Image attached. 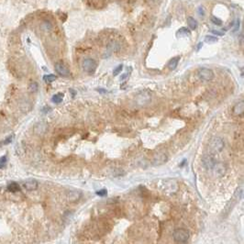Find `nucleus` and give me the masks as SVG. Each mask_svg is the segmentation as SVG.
Here are the masks:
<instances>
[{"label": "nucleus", "instance_id": "16", "mask_svg": "<svg viewBox=\"0 0 244 244\" xmlns=\"http://www.w3.org/2000/svg\"><path fill=\"white\" fill-rule=\"evenodd\" d=\"M179 60H180L179 56H176V57H174L173 59H171L170 62H169V64H168V67H169V69H170V70H175V69L177 67V65H178Z\"/></svg>", "mask_w": 244, "mask_h": 244}, {"label": "nucleus", "instance_id": "25", "mask_svg": "<svg viewBox=\"0 0 244 244\" xmlns=\"http://www.w3.org/2000/svg\"><path fill=\"white\" fill-rule=\"evenodd\" d=\"M179 35H190V31L186 28H181L178 31Z\"/></svg>", "mask_w": 244, "mask_h": 244}, {"label": "nucleus", "instance_id": "29", "mask_svg": "<svg viewBox=\"0 0 244 244\" xmlns=\"http://www.w3.org/2000/svg\"><path fill=\"white\" fill-rule=\"evenodd\" d=\"M50 23H48V22H45L43 25H42V29L43 30H45V31H50Z\"/></svg>", "mask_w": 244, "mask_h": 244}, {"label": "nucleus", "instance_id": "30", "mask_svg": "<svg viewBox=\"0 0 244 244\" xmlns=\"http://www.w3.org/2000/svg\"><path fill=\"white\" fill-rule=\"evenodd\" d=\"M212 33H214V34H216V35H218V36H222V35H224V32H221V31H211Z\"/></svg>", "mask_w": 244, "mask_h": 244}, {"label": "nucleus", "instance_id": "15", "mask_svg": "<svg viewBox=\"0 0 244 244\" xmlns=\"http://www.w3.org/2000/svg\"><path fill=\"white\" fill-rule=\"evenodd\" d=\"M90 6L94 7L95 8H102L105 6L104 0H87Z\"/></svg>", "mask_w": 244, "mask_h": 244}, {"label": "nucleus", "instance_id": "4", "mask_svg": "<svg viewBox=\"0 0 244 244\" xmlns=\"http://www.w3.org/2000/svg\"><path fill=\"white\" fill-rule=\"evenodd\" d=\"M242 188H240V189H238L236 192H235V194L234 195L232 196V198L229 200V202L228 203V205L226 206V208H225V210H224V217H227L228 215V213L232 210V208H234V206L236 205V203L240 200V198L242 197Z\"/></svg>", "mask_w": 244, "mask_h": 244}, {"label": "nucleus", "instance_id": "22", "mask_svg": "<svg viewBox=\"0 0 244 244\" xmlns=\"http://www.w3.org/2000/svg\"><path fill=\"white\" fill-rule=\"evenodd\" d=\"M205 41L208 42V43H215V42L218 41V39H217L216 37H214V36L208 35V36H207V37L205 38Z\"/></svg>", "mask_w": 244, "mask_h": 244}, {"label": "nucleus", "instance_id": "7", "mask_svg": "<svg viewBox=\"0 0 244 244\" xmlns=\"http://www.w3.org/2000/svg\"><path fill=\"white\" fill-rule=\"evenodd\" d=\"M216 163L217 161L212 154H206L202 157V164L207 170H212Z\"/></svg>", "mask_w": 244, "mask_h": 244}, {"label": "nucleus", "instance_id": "6", "mask_svg": "<svg viewBox=\"0 0 244 244\" xmlns=\"http://www.w3.org/2000/svg\"><path fill=\"white\" fill-rule=\"evenodd\" d=\"M199 78L203 81H210L214 77V73L213 71L208 69V68H201L199 69L198 73H197Z\"/></svg>", "mask_w": 244, "mask_h": 244}, {"label": "nucleus", "instance_id": "5", "mask_svg": "<svg viewBox=\"0 0 244 244\" xmlns=\"http://www.w3.org/2000/svg\"><path fill=\"white\" fill-rule=\"evenodd\" d=\"M82 66H83V69L85 72H87L89 74H93L96 71L97 67H98V64H97V62L94 59L86 58V59L84 60Z\"/></svg>", "mask_w": 244, "mask_h": 244}, {"label": "nucleus", "instance_id": "28", "mask_svg": "<svg viewBox=\"0 0 244 244\" xmlns=\"http://www.w3.org/2000/svg\"><path fill=\"white\" fill-rule=\"evenodd\" d=\"M7 163V157L6 156H3L2 158H0V168H2L5 164Z\"/></svg>", "mask_w": 244, "mask_h": 244}, {"label": "nucleus", "instance_id": "23", "mask_svg": "<svg viewBox=\"0 0 244 244\" xmlns=\"http://www.w3.org/2000/svg\"><path fill=\"white\" fill-rule=\"evenodd\" d=\"M122 69H123V65H118V66H117V67L114 69V71H113V75H114V76L118 75V74H120V72L122 71Z\"/></svg>", "mask_w": 244, "mask_h": 244}, {"label": "nucleus", "instance_id": "11", "mask_svg": "<svg viewBox=\"0 0 244 244\" xmlns=\"http://www.w3.org/2000/svg\"><path fill=\"white\" fill-rule=\"evenodd\" d=\"M212 170H214L215 175L217 176H222V175H225V173L227 171V167H226V165L224 163H216Z\"/></svg>", "mask_w": 244, "mask_h": 244}, {"label": "nucleus", "instance_id": "20", "mask_svg": "<svg viewBox=\"0 0 244 244\" xmlns=\"http://www.w3.org/2000/svg\"><path fill=\"white\" fill-rule=\"evenodd\" d=\"M43 80L46 83H49L50 84V83H52V82L56 80V76L53 75V74H47V75H44Z\"/></svg>", "mask_w": 244, "mask_h": 244}, {"label": "nucleus", "instance_id": "19", "mask_svg": "<svg viewBox=\"0 0 244 244\" xmlns=\"http://www.w3.org/2000/svg\"><path fill=\"white\" fill-rule=\"evenodd\" d=\"M63 98H64V94H56L52 97V102L55 104H60L63 101Z\"/></svg>", "mask_w": 244, "mask_h": 244}, {"label": "nucleus", "instance_id": "31", "mask_svg": "<svg viewBox=\"0 0 244 244\" xmlns=\"http://www.w3.org/2000/svg\"><path fill=\"white\" fill-rule=\"evenodd\" d=\"M202 44H203L202 42H200V43L198 44V48H197V50H199V49H200V48H201V47H202Z\"/></svg>", "mask_w": 244, "mask_h": 244}, {"label": "nucleus", "instance_id": "13", "mask_svg": "<svg viewBox=\"0 0 244 244\" xmlns=\"http://www.w3.org/2000/svg\"><path fill=\"white\" fill-rule=\"evenodd\" d=\"M232 113L235 116H242L244 113V102L243 100L237 103L232 109Z\"/></svg>", "mask_w": 244, "mask_h": 244}, {"label": "nucleus", "instance_id": "8", "mask_svg": "<svg viewBox=\"0 0 244 244\" xmlns=\"http://www.w3.org/2000/svg\"><path fill=\"white\" fill-rule=\"evenodd\" d=\"M168 160V156L165 152H158L157 154H155L153 156V159H152V164L153 165H162L164 163H166Z\"/></svg>", "mask_w": 244, "mask_h": 244}, {"label": "nucleus", "instance_id": "14", "mask_svg": "<svg viewBox=\"0 0 244 244\" xmlns=\"http://www.w3.org/2000/svg\"><path fill=\"white\" fill-rule=\"evenodd\" d=\"M24 187L29 190V191H33L38 188V182L34 179L27 180L24 182Z\"/></svg>", "mask_w": 244, "mask_h": 244}, {"label": "nucleus", "instance_id": "18", "mask_svg": "<svg viewBox=\"0 0 244 244\" xmlns=\"http://www.w3.org/2000/svg\"><path fill=\"white\" fill-rule=\"evenodd\" d=\"M7 189H8V191L11 192V193H17V192H18V191L20 190V187H19V185H18L17 183H11V184L7 186Z\"/></svg>", "mask_w": 244, "mask_h": 244}, {"label": "nucleus", "instance_id": "1", "mask_svg": "<svg viewBox=\"0 0 244 244\" xmlns=\"http://www.w3.org/2000/svg\"><path fill=\"white\" fill-rule=\"evenodd\" d=\"M173 238L177 243H185L190 238V233L185 228H176L173 233Z\"/></svg>", "mask_w": 244, "mask_h": 244}, {"label": "nucleus", "instance_id": "10", "mask_svg": "<svg viewBox=\"0 0 244 244\" xmlns=\"http://www.w3.org/2000/svg\"><path fill=\"white\" fill-rule=\"evenodd\" d=\"M55 71L57 72L58 74L62 75V76H65V77H67L69 76L70 74V72H69V69L67 68V66L65 65H64L63 63H57L55 64Z\"/></svg>", "mask_w": 244, "mask_h": 244}, {"label": "nucleus", "instance_id": "2", "mask_svg": "<svg viewBox=\"0 0 244 244\" xmlns=\"http://www.w3.org/2000/svg\"><path fill=\"white\" fill-rule=\"evenodd\" d=\"M208 147L211 153H218L224 148V141L219 137H214L210 140Z\"/></svg>", "mask_w": 244, "mask_h": 244}, {"label": "nucleus", "instance_id": "24", "mask_svg": "<svg viewBox=\"0 0 244 244\" xmlns=\"http://www.w3.org/2000/svg\"><path fill=\"white\" fill-rule=\"evenodd\" d=\"M29 89H30L31 92H36V91L38 90V84L35 83V82H32V83L30 84Z\"/></svg>", "mask_w": 244, "mask_h": 244}, {"label": "nucleus", "instance_id": "21", "mask_svg": "<svg viewBox=\"0 0 244 244\" xmlns=\"http://www.w3.org/2000/svg\"><path fill=\"white\" fill-rule=\"evenodd\" d=\"M210 20H211V22L213 24H215V25H217V26H221V25H222V20L219 19V18L217 17L211 16Z\"/></svg>", "mask_w": 244, "mask_h": 244}, {"label": "nucleus", "instance_id": "3", "mask_svg": "<svg viewBox=\"0 0 244 244\" xmlns=\"http://www.w3.org/2000/svg\"><path fill=\"white\" fill-rule=\"evenodd\" d=\"M151 101V95L148 91H142L140 92L136 97H135V102L138 106L140 107H144L150 104Z\"/></svg>", "mask_w": 244, "mask_h": 244}, {"label": "nucleus", "instance_id": "27", "mask_svg": "<svg viewBox=\"0 0 244 244\" xmlns=\"http://www.w3.org/2000/svg\"><path fill=\"white\" fill-rule=\"evenodd\" d=\"M107 193H108L107 189H101V190L97 192V195H99V196H105V195H107Z\"/></svg>", "mask_w": 244, "mask_h": 244}, {"label": "nucleus", "instance_id": "26", "mask_svg": "<svg viewBox=\"0 0 244 244\" xmlns=\"http://www.w3.org/2000/svg\"><path fill=\"white\" fill-rule=\"evenodd\" d=\"M197 14L200 17H202L205 16V9H204V7H203L202 6L198 7V8H197Z\"/></svg>", "mask_w": 244, "mask_h": 244}, {"label": "nucleus", "instance_id": "17", "mask_svg": "<svg viewBox=\"0 0 244 244\" xmlns=\"http://www.w3.org/2000/svg\"><path fill=\"white\" fill-rule=\"evenodd\" d=\"M187 24L189 26V28L192 30V31H195V29L197 28V22L195 20L194 17H187Z\"/></svg>", "mask_w": 244, "mask_h": 244}, {"label": "nucleus", "instance_id": "12", "mask_svg": "<svg viewBox=\"0 0 244 244\" xmlns=\"http://www.w3.org/2000/svg\"><path fill=\"white\" fill-rule=\"evenodd\" d=\"M82 194L76 190H70L67 194V199L70 202H76L81 198Z\"/></svg>", "mask_w": 244, "mask_h": 244}, {"label": "nucleus", "instance_id": "9", "mask_svg": "<svg viewBox=\"0 0 244 244\" xmlns=\"http://www.w3.org/2000/svg\"><path fill=\"white\" fill-rule=\"evenodd\" d=\"M47 130H48V125L45 122H38L34 126V133L39 136L44 135Z\"/></svg>", "mask_w": 244, "mask_h": 244}]
</instances>
